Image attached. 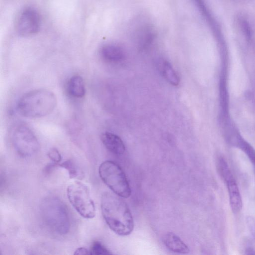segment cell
I'll return each instance as SVG.
<instances>
[{
	"mask_svg": "<svg viewBox=\"0 0 255 255\" xmlns=\"http://www.w3.org/2000/svg\"><path fill=\"white\" fill-rule=\"evenodd\" d=\"M100 54L105 60L111 63L120 62L125 56L123 48L114 43L105 44L101 49Z\"/></svg>",
	"mask_w": 255,
	"mask_h": 255,
	"instance_id": "cell-11",
	"label": "cell"
},
{
	"mask_svg": "<svg viewBox=\"0 0 255 255\" xmlns=\"http://www.w3.org/2000/svg\"><path fill=\"white\" fill-rule=\"evenodd\" d=\"M216 167L219 174L226 185L232 212L237 214L242 210L243 202L235 178L224 157L221 156L217 159Z\"/></svg>",
	"mask_w": 255,
	"mask_h": 255,
	"instance_id": "cell-6",
	"label": "cell"
},
{
	"mask_svg": "<svg viewBox=\"0 0 255 255\" xmlns=\"http://www.w3.org/2000/svg\"><path fill=\"white\" fill-rule=\"evenodd\" d=\"M238 146L244 151L248 157L249 160L253 165L255 172V150L248 143L244 141H240Z\"/></svg>",
	"mask_w": 255,
	"mask_h": 255,
	"instance_id": "cell-15",
	"label": "cell"
},
{
	"mask_svg": "<svg viewBox=\"0 0 255 255\" xmlns=\"http://www.w3.org/2000/svg\"><path fill=\"white\" fill-rule=\"evenodd\" d=\"M101 139L105 146L113 153L120 155L125 152L124 143L117 135L110 132H105L102 134Z\"/></svg>",
	"mask_w": 255,
	"mask_h": 255,
	"instance_id": "cell-10",
	"label": "cell"
},
{
	"mask_svg": "<svg viewBox=\"0 0 255 255\" xmlns=\"http://www.w3.org/2000/svg\"><path fill=\"white\" fill-rule=\"evenodd\" d=\"M57 104L54 93L40 89L28 92L18 100L17 109L19 113L29 118H38L51 113Z\"/></svg>",
	"mask_w": 255,
	"mask_h": 255,
	"instance_id": "cell-2",
	"label": "cell"
},
{
	"mask_svg": "<svg viewBox=\"0 0 255 255\" xmlns=\"http://www.w3.org/2000/svg\"><path fill=\"white\" fill-rule=\"evenodd\" d=\"M60 167L66 169L70 178H74L79 175V171L76 165L71 160H67L59 165Z\"/></svg>",
	"mask_w": 255,
	"mask_h": 255,
	"instance_id": "cell-16",
	"label": "cell"
},
{
	"mask_svg": "<svg viewBox=\"0 0 255 255\" xmlns=\"http://www.w3.org/2000/svg\"><path fill=\"white\" fill-rule=\"evenodd\" d=\"M164 245L170 251L179 254H188V247L176 234L172 232L166 233L162 238Z\"/></svg>",
	"mask_w": 255,
	"mask_h": 255,
	"instance_id": "cell-12",
	"label": "cell"
},
{
	"mask_svg": "<svg viewBox=\"0 0 255 255\" xmlns=\"http://www.w3.org/2000/svg\"><path fill=\"white\" fill-rule=\"evenodd\" d=\"M99 173L102 181L115 194L126 198L130 196L128 182L118 164L111 160L105 161L99 166Z\"/></svg>",
	"mask_w": 255,
	"mask_h": 255,
	"instance_id": "cell-4",
	"label": "cell"
},
{
	"mask_svg": "<svg viewBox=\"0 0 255 255\" xmlns=\"http://www.w3.org/2000/svg\"><path fill=\"white\" fill-rule=\"evenodd\" d=\"M131 28L132 39L140 49H144L150 46L156 37V31L150 22L138 20Z\"/></svg>",
	"mask_w": 255,
	"mask_h": 255,
	"instance_id": "cell-9",
	"label": "cell"
},
{
	"mask_svg": "<svg viewBox=\"0 0 255 255\" xmlns=\"http://www.w3.org/2000/svg\"><path fill=\"white\" fill-rule=\"evenodd\" d=\"M74 254L76 255H90V251L85 248L81 247L77 249Z\"/></svg>",
	"mask_w": 255,
	"mask_h": 255,
	"instance_id": "cell-20",
	"label": "cell"
},
{
	"mask_svg": "<svg viewBox=\"0 0 255 255\" xmlns=\"http://www.w3.org/2000/svg\"><path fill=\"white\" fill-rule=\"evenodd\" d=\"M161 69L163 76L169 83L175 86L179 85V77L169 62H163Z\"/></svg>",
	"mask_w": 255,
	"mask_h": 255,
	"instance_id": "cell-14",
	"label": "cell"
},
{
	"mask_svg": "<svg viewBox=\"0 0 255 255\" xmlns=\"http://www.w3.org/2000/svg\"><path fill=\"white\" fill-rule=\"evenodd\" d=\"M12 142L16 152L22 157H29L39 149L38 141L33 131L24 125H20L14 130Z\"/></svg>",
	"mask_w": 255,
	"mask_h": 255,
	"instance_id": "cell-7",
	"label": "cell"
},
{
	"mask_svg": "<svg viewBox=\"0 0 255 255\" xmlns=\"http://www.w3.org/2000/svg\"><path fill=\"white\" fill-rule=\"evenodd\" d=\"M251 224V230L252 231V233L253 234V236H254L255 237V224L254 222H251V223H250Z\"/></svg>",
	"mask_w": 255,
	"mask_h": 255,
	"instance_id": "cell-21",
	"label": "cell"
},
{
	"mask_svg": "<svg viewBox=\"0 0 255 255\" xmlns=\"http://www.w3.org/2000/svg\"><path fill=\"white\" fill-rule=\"evenodd\" d=\"M40 213L45 224L55 233L67 234L70 228L68 212L64 203L59 198L49 196L42 201Z\"/></svg>",
	"mask_w": 255,
	"mask_h": 255,
	"instance_id": "cell-3",
	"label": "cell"
},
{
	"mask_svg": "<svg viewBox=\"0 0 255 255\" xmlns=\"http://www.w3.org/2000/svg\"><path fill=\"white\" fill-rule=\"evenodd\" d=\"M40 26L38 12L34 8H24L18 15L16 21V30L22 36L32 35L37 33Z\"/></svg>",
	"mask_w": 255,
	"mask_h": 255,
	"instance_id": "cell-8",
	"label": "cell"
},
{
	"mask_svg": "<svg viewBox=\"0 0 255 255\" xmlns=\"http://www.w3.org/2000/svg\"><path fill=\"white\" fill-rule=\"evenodd\" d=\"M66 90L68 95L73 98L83 97L86 93V89L82 77L79 75L71 77L67 83Z\"/></svg>",
	"mask_w": 255,
	"mask_h": 255,
	"instance_id": "cell-13",
	"label": "cell"
},
{
	"mask_svg": "<svg viewBox=\"0 0 255 255\" xmlns=\"http://www.w3.org/2000/svg\"><path fill=\"white\" fill-rule=\"evenodd\" d=\"M237 24L242 33L244 34L247 39L250 40L252 32L248 21L244 17L240 16L237 18Z\"/></svg>",
	"mask_w": 255,
	"mask_h": 255,
	"instance_id": "cell-17",
	"label": "cell"
},
{
	"mask_svg": "<svg viewBox=\"0 0 255 255\" xmlns=\"http://www.w3.org/2000/svg\"><path fill=\"white\" fill-rule=\"evenodd\" d=\"M121 197L116 194L105 192L101 197V207L109 228L116 234L126 236L132 232L134 222L128 205Z\"/></svg>",
	"mask_w": 255,
	"mask_h": 255,
	"instance_id": "cell-1",
	"label": "cell"
},
{
	"mask_svg": "<svg viewBox=\"0 0 255 255\" xmlns=\"http://www.w3.org/2000/svg\"><path fill=\"white\" fill-rule=\"evenodd\" d=\"M90 251V255H110L111 253L102 243L96 241L92 245Z\"/></svg>",
	"mask_w": 255,
	"mask_h": 255,
	"instance_id": "cell-18",
	"label": "cell"
},
{
	"mask_svg": "<svg viewBox=\"0 0 255 255\" xmlns=\"http://www.w3.org/2000/svg\"><path fill=\"white\" fill-rule=\"evenodd\" d=\"M68 200L77 212L83 218L92 219L95 216V206L88 187L84 183L75 181L67 188Z\"/></svg>",
	"mask_w": 255,
	"mask_h": 255,
	"instance_id": "cell-5",
	"label": "cell"
},
{
	"mask_svg": "<svg viewBox=\"0 0 255 255\" xmlns=\"http://www.w3.org/2000/svg\"><path fill=\"white\" fill-rule=\"evenodd\" d=\"M48 157L55 163H58L62 159L61 155L59 151L55 148L50 149L47 153Z\"/></svg>",
	"mask_w": 255,
	"mask_h": 255,
	"instance_id": "cell-19",
	"label": "cell"
}]
</instances>
